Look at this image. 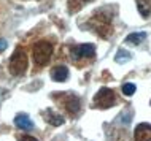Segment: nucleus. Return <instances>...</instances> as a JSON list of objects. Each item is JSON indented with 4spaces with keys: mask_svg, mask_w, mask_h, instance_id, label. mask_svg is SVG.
I'll return each mask as SVG.
<instances>
[{
    "mask_svg": "<svg viewBox=\"0 0 151 141\" xmlns=\"http://www.w3.org/2000/svg\"><path fill=\"white\" fill-rule=\"evenodd\" d=\"M45 120H46L48 124H51V125H54V127H59L64 124V118L60 114H58V113H54L52 110L45 111Z\"/></svg>",
    "mask_w": 151,
    "mask_h": 141,
    "instance_id": "nucleus-9",
    "label": "nucleus"
},
{
    "mask_svg": "<svg viewBox=\"0 0 151 141\" xmlns=\"http://www.w3.org/2000/svg\"><path fill=\"white\" fill-rule=\"evenodd\" d=\"M121 120H122V124H126V125H129L130 124V120H132V111L127 110V111H122L121 113Z\"/></svg>",
    "mask_w": 151,
    "mask_h": 141,
    "instance_id": "nucleus-14",
    "label": "nucleus"
},
{
    "mask_svg": "<svg viewBox=\"0 0 151 141\" xmlns=\"http://www.w3.org/2000/svg\"><path fill=\"white\" fill-rule=\"evenodd\" d=\"M116 102V97H115V92L108 87H102L99 89L96 95H94V105L97 108H102V110H107V108H111Z\"/></svg>",
    "mask_w": 151,
    "mask_h": 141,
    "instance_id": "nucleus-3",
    "label": "nucleus"
},
{
    "mask_svg": "<svg viewBox=\"0 0 151 141\" xmlns=\"http://www.w3.org/2000/svg\"><path fill=\"white\" fill-rule=\"evenodd\" d=\"M19 141H38V140H37V138H34V136H29V135H26V136H22V138L19 140Z\"/></svg>",
    "mask_w": 151,
    "mask_h": 141,
    "instance_id": "nucleus-16",
    "label": "nucleus"
},
{
    "mask_svg": "<svg viewBox=\"0 0 151 141\" xmlns=\"http://www.w3.org/2000/svg\"><path fill=\"white\" fill-rule=\"evenodd\" d=\"M94 54H96V46L91 45V43H84V45H78L72 48V57L75 60L92 57Z\"/></svg>",
    "mask_w": 151,
    "mask_h": 141,
    "instance_id": "nucleus-4",
    "label": "nucleus"
},
{
    "mask_svg": "<svg viewBox=\"0 0 151 141\" xmlns=\"http://www.w3.org/2000/svg\"><path fill=\"white\" fill-rule=\"evenodd\" d=\"M143 40H146L145 32H134V33H129L127 37H126V43L137 46V45H140V43H143Z\"/></svg>",
    "mask_w": 151,
    "mask_h": 141,
    "instance_id": "nucleus-10",
    "label": "nucleus"
},
{
    "mask_svg": "<svg viewBox=\"0 0 151 141\" xmlns=\"http://www.w3.org/2000/svg\"><path fill=\"white\" fill-rule=\"evenodd\" d=\"M135 141H151V124L142 122L135 128Z\"/></svg>",
    "mask_w": 151,
    "mask_h": 141,
    "instance_id": "nucleus-6",
    "label": "nucleus"
},
{
    "mask_svg": "<svg viewBox=\"0 0 151 141\" xmlns=\"http://www.w3.org/2000/svg\"><path fill=\"white\" fill-rule=\"evenodd\" d=\"M52 54V45L48 41H38L34 46V62L37 65H46Z\"/></svg>",
    "mask_w": 151,
    "mask_h": 141,
    "instance_id": "nucleus-2",
    "label": "nucleus"
},
{
    "mask_svg": "<svg viewBox=\"0 0 151 141\" xmlns=\"http://www.w3.org/2000/svg\"><path fill=\"white\" fill-rule=\"evenodd\" d=\"M135 90H137V87H135V84H132V83H126V84H122V94L124 95H134L135 94Z\"/></svg>",
    "mask_w": 151,
    "mask_h": 141,
    "instance_id": "nucleus-13",
    "label": "nucleus"
},
{
    "mask_svg": "<svg viewBox=\"0 0 151 141\" xmlns=\"http://www.w3.org/2000/svg\"><path fill=\"white\" fill-rule=\"evenodd\" d=\"M6 45H8V43H6V40H3V38L0 40V52L6 49Z\"/></svg>",
    "mask_w": 151,
    "mask_h": 141,
    "instance_id": "nucleus-15",
    "label": "nucleus"
},
{
    "mask_svg": "<svg viewBox=\"0 0 151 141\" xmlns=\"http://www.w3.org/2000/svg\"><path fill=\"white\" fill-rule=\"evenodd\" d=\"M137 8L143 18H148L151 14V0H137Z\"/></svg>",
    "mask_w": 151,
    "mask_h": 141,
    "instance_id": "nucleus-11",
    "label": "nucleus"
},
{
    "mask_svg": "<svg viewBox=\"0 0 151 141\" xmlns=\"http://www.w3.org/2000/svg\"><path fill=\"white\" fill-rule=\"evenodd\" d=\"M81 2H92V0H81Z\"/></svg>",
    "mask_w": 151,
    "mask_h": 141,
    "instance_id": "nucleus-17",
    "label": "nucleus"
},
{
    "mask_svg": "<svg viewBox=\"0 0 151 141\" xmlns=\"http://www.w3.org/2000/svg\"><path fill=\"white\" fill-rule=\"evenodd\" d=\"M14 125L18 128H22V130H32L34 128V122L29 119V116L27 114H18L14 118Z\"/></svg>",
    "mask_w": 151,
    "mask_h": 141,
    "instance_id": "nucleus-8",
    "label": "nucleus"
},
{
    "mask_svg": "<svg viewBox=\"0 0 151 141\" xmlns=\"http://www.w3.org/2000/svg\"><path fill=\"white\" fill-rule=\"evenodd\" d=\"M8 70L13 76H19L24 75L27 70V57H26V52H24L21 48H16L13 56L10 59V65H8Z\"/></svg>",
    "mask_w": 151,
    "mask_h": 141,
    "instance_id": "nucleus-1",
    "label": "nucleus"
},
{
    "mask_svg": "<svg viewBox=\"0 0 151 141\" xmlns=\"http://www.w3.org/2000/svg\"><path fill=\"white\" fill-rule=\"evenodd\" d=\"M51 78L56 83H64L68 78V68L65 65H58L51 70Z\"/></svg>",
    "mask_w": 151,
    "mask_h": 141,
    "instance_id": "nucleus-7",
    "label": "nucleus"
},
{
    "mask_svg": "<svg viewBox=\"0 0 151 141\" xmlns=\"http://www.w3.org/2000/svg\"><path fill=\"white\" fill-rule=\"evenodd\" d=\"M64 108L67 110V113H70L72 116L80 113V98L73 94H64Z\"/></svg>",
    "mask_w": 151,
    "mask_h": 141,
    "instance_id": "nucleus-5",
    "label": "nucleus"
},
{
    "mask_svg": "<svg viewBox=\"0 0 151 141\" xmlns=\"http://www.w3.org/2000/svg\"><path fill=\"white\" fill-rule=\"evenodd\" d=\"M130 59H132V56H130V52H129V51H126V49H118L116 56H115V62H116V63L129 62Z\"/></svg>",
    "mask_w": 151,
    "mask_h": 141,
    "instance_id": "nucleus-12",
    "label": "nucleus"
}]
</instances>
